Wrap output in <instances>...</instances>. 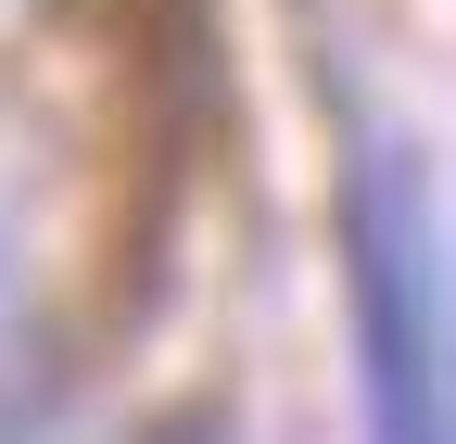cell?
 Here are the masks:
<instances>
[{
    "label": "cell",
    "instance_id": "cell-2",
    "mask_svg": "<svg viewBox=\"0 0 456 444\" xmlns=\"http://www.w3.org/2000/svg\"><path fill=\"white\" fill-rule=\"evenodd\" d=\"M140 444H228V419H216V407H178V419H152Z\"/></svg>",
    "mask_w": 456,
    "mask_h": 444
},
{
    "label": "cell",
    "instance_id": "cell-1",
    "mask_svg": "<svg viewBox=\"0 0 456 444\" xmlns=\"http://www.w3.org/2000/svg\"><path fill=\"white\" fill-rule=\"evenodd\" d=\"M342 305L368 444H456V203L393 115H342Z\"/></svg>",
    "mask_w": 456,
    "mask_h": 444
}]
</instances>
